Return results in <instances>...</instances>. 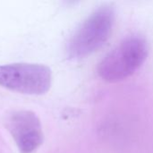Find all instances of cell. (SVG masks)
<instances>
[{"label":"cell","mask_w":153,"mask_h":153,"mask_svg":"<svg viewBox=\"0 0 153 153\" xmlns=\"http://www.w3.org/2000/svg\"><path fill=\"white\" fill-rule=\"evenodd\" d=\"M7 127L22 153H32L43 142L40 121L31 111L14 112L8 119Z\"/></svg>","instance_id":"277c9868"},{"label":"cell","mask_w":153,"mask_h":153,"mask_svg":"<svg viewBox=\"0 0 153 153\" xmlns=\"http://www.w3.org/2000/svg\"><path fill=\"white\" fill-rule=\"evenodd\" d=\"M115 20L112 5L104 4L93 11L71 37L67 45L68 56L80 59L98 51L109 39Z\"/></svg>","instance_id":"7a4b0ae2"},{"label":"cell","mask_w":153,"mask_h":153,"mask_svg":"<svg viewBox=\"0 0 153 153\" xmlns=\"http://www.w3.org/2000/svg\"><path fill=\"white\" fill-rule=\"evenodd\" d=\"M148 56V44L140 35L124 39L99 63L97 73L105 82L115 83L132 76L143 65Z\"/></svg>","instance_id":"6da1fadb"},{"label":"cell","mask_w":153,"mask_h":153,"mask_svg":"<svg viewBox=\"0 0 153 153\" xmlns=\"http://www.w3.org/2000/svg\"><path fill=\"white\" fill-rule=\"evenodd\" d=\"M49 67L39 64H11L0 66V85L28 95H42L50 88Z\"/></svg>","instance_id":"3957f363"}]
</instances>
